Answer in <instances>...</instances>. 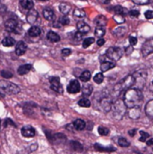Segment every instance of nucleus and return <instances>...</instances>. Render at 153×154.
<instances>
[{
  "label": "nucleus",
  "mask_w": 153,
  "mask_h": 154,
  "mask_svg": "<svg viewBox=\"0 0 153 154\" xmlns=\"http://www.w3.org/2000/svg\"><path fill=\"white\" fill-rule=\"evenodd\" d=\"M143 100V95L141 90L137 88H129L125 91L123 96V103L127 108H132L136 106H140Z\"/></svg>",
  "instance_id": "1"
},
{
  "label": "nucleus",
  "mask_w": 153,
  "mask_h": 154,
  "mask_svg": "<svg viewBox=\"0 0 153 154\" xmlns=\"http://www.w3.org/2000/svg\"><path fill=\"white\" fill-rule=\"evenodd\" d=\"M113 104L112 97L107 93H97L96 96L94 97V105L96 109H98L101 112L107 113L111 110Z\"/></svg>",
  "instance_id": "2"
},
{
  "label": "nucleus",
  "mask_w": 153,
  "mask_h": 154,
  "mask_svg": "<svg viewBox=\"0 0 153 154\" xmlns=\"http://www.w3.org/2000/svg\"><path fill=\"white\" fill-rule=\"evenodd\" d=\"M20 92V87L9 81L0 80V99L7 95H16Z\"/></svg>",
  "instance_id": "3"
},
{
  "label": "nucleus",
  "mask_w": 153,
  "mask_h": 154,
  "mask_svg": "<svg viewBox=\"0 0 153 154\" xmlns=\"http://www.w3.org/2000/svg\"><path fill=\"white\" fill-rule=\"evenodd\" d=\"M134 85V78L132 75H128L121 81H119L113 87V95L118 96L122 91H126L127 89L131 88Z\"/></svg>",
  "instance_id": "4"
},
{
  "label": "nucleus",
  "mask_w": 153,
  "mask_h": 154,
  "mask_svg": "<svg viewBox=\"0 0 153 154\" xmlns=\"http://www.w3.org/2000/svg\"><path fill=\"white\" fill-rule=\"evenodd\" d=\"M110 111H112V115L113 118L120 120L125 114L127 111V107L122 99H116L114 102H113Z\"/></svg>",
  "instance_id": "5"
},
{
  "label": "nucleus",
  "mask_w": 153,
  "mask_h": 154,
  "mask_svg": "<svg viewBox=\"0 0 153 154\" xmlns=\"http://www.w3.org/2000/svg\"><path fill=\"white\" fill-rule=\"evenodd\" d=\"M131 75L134 78V85H133L134 88L141 90L146 84V80H147V77H148L147 71L145 70H140L135 71Z\"/></svg>",
  "instance_id": "6"
},
{
  "label": "nucleus",
  "mask_w": 153,
  "mask_h": 154,
  "mask_svg": "<svg viewBox=\"0 0 153 154\" xmlns=\"http://www.w3.org/2000/svg\"><path fill=\"white\" fill-rule=\"evenodd\" d=\"M123 55V50L120 47H110L105 53L106 58L111 61H119Z\"/></svg>",
  "instance_id": "7"
},
{
  "label": "nucleus",
  "mask_w": 153,
  "mask_h": 154,
  "mask_svg": "<svg viewBox=\"0 0 153 154\" xmlns=\"http://www.w3.org/2000/svg\"><path fill=\"white\" fill-rule=\"evenodd\" d=\"M50 83H51V88L52 90L60 94L63 93V87H62V85L60 84V79L59 77L50 78Z\"/></svg>",
  "instance_id": "8"
},
{
  "label": "nucleus",
  "mask_w": 153,
  "mask_h": 154,
  "mask_svg": "<svg viewBox=\"0 0 153 154\" xmlns=\"http://www.w3.org/2000/svg\"><path fill=\"white\" fill-rule=\"evenodd\" d=\"M141 53L143 57H147L153 53V38L146 41L141 47Z\"/></svg>",
  "instance_id": "9"
},
{
  "label": "nucleus",
  "mask_w": 153,
  "mask_h": 154,
  "mask_svg": "<svg viewBox=\"0 0 153 154\" xmlns=\"http://www.w3.org/2000/svg\"><path fill=\"white\" fill-rule=\"evenodd\" d=\"M81 89V87H80V84L79 82L77 80V79H73L69 82V84L68 85L67 87V91L69 93V94H76V93H78Z\"/></svg>",
  "instance_id": "10"
},
{
  "label": "nucleus",
  "mask_w": 153,
  "mask_h": 154,
  "mask_svg": "<svg viewBox=\"0 0 153 154\" xmlns=\"http://www.w3.org/2000/svg\"><path fill=\"white\" fill-rule=\"evenodd\" d=\"M21 132H22V135L24 137H26V138H32L34 136H35V129L31 126V125H25L22 128L21 130Z\"/></svg>",
  "instance_id": "11"
},
{
  "label": "nucleus",
  "mask_w": 153,
  "mask_h": 154,
  "mask_svg": "<svg viewBox=\"0 0 153 154\" xmlns=\"http://www.w3.org/2000/svg\"><path fill=\"white\" fill-rule=\"evenodd\" d=\"M5 27L8 32H16L17 28V21L13 18L7 19L5 22Z\"/></svg>",
  "instance_id": "12"
},
{
  "label": "nucleus",
  "mask_w": 153,
  "mask_h": 154,
  "mask_svg": "<svg viewBox=\"0 0 153 154\" xmlns=\"http://www.w3.org/2000/svg\"><path fill=\"white\" fill-rule=\"evenodd\" d=\"M38 16H39L38 12H37L36 10L31 9V10H29V12L27 13L26 20H27V22H28L30 25H34V24L37 21Z\"/></svg>",
  "instance_id": "13"
},
{
  "label": "nucleus",
  "mask_w": 153,
  "mask_h": 154,
  "mask_svg": "<svg viewBox=\"0 0 153 154\" xmlns=\"http://www.w3.org/2000/svg\"><path fill=\"white\" fill-rule=\"evenodd\" d=\"M26 50H27V44L25 42L21 41V42H19V43H16V53L18 56H21V55L25 54V52H26Z\"/></svg>",
  "instance_id": "14"
},
{
  "label": "nucleus",
  "mask_w": 153,
  "mask_h": 154,
  "mask_svg": "<svg viewBox=\"0 0 153 154\" xmlns=\"http://www.w3.org/2000/svg\"><path fill=\"white\" fill-rule=\"evenodd\" d=\"M43 16H44V18L46 20L51 21V22L54 21V19H55V14H54V11L51 8H50V7L44 8L43 11Z\"/></svg>",
  "instance_id": "15"
},
{
  "label": "nucleus",
  "mask_w": 153,
  "mask_h": 154,
  "mask_svg": "<svg viewBox=\"0 0 153 154\" xmlns=\"http://www.w3.org/2000/svg\"><path fill=\"white\" fill-rule=\"evenodd\" d=\"M128 115L131 119H138L140 118V106H136V107H132V108H130L129 112H128Z\"/></svg>",
  "instance_id": "16"
},
{
  "label": "nucleus",
  "mask_w": 153,
  "mask_h": 154,
  "mask_svg": "<svg viewBox=\"0 0 153 154\" xmlns=\"http://www.w3.org/2000/svg\"><path fill=\"white\" fill-rule=\"evenodd\" d=\"M115 67V63L113 61H102L101 65H100V70L102 72H105L108 71L111 69H113Z\"/></svg>",
  "instance_id": "17"
},
{
  "label": "nucleus",
  "mask_w": 153,
  "mask_h": 154,
  "mask_svg": "<svg viewBox=\"0 0 153 154\" xmlns=\"http://www.w3.org/2000/svg\"><path fill=\"white\" fill-rule=\"evenodd\" d=\"M95 150H98V151H105V152H112V151H115L116 149L113 148V146H103L101 144L96 143L94 145Z\"/></svg>",
  "instance_id": "18"
},
{
  "label": "nucleus",
  "mask_w": 153,
  "mask_h": 154,
  "mask_svg": "<svg viewBox=\"0 0 153 154\" xmlns=\"http://www.w3.org/2000/svg\"><path fill=\"white\" fill-rule=\"evenodd\" d=\"M77 28H78V31L81 34H87L90 31V27L89 25H87L86 23L82 22V21H79L78 24H77Z\"/></svg>",
  "instance_id": "19"
},
{
  "label": "nucleus",
  "mask_w": 153,
  "mask_h": 154,
  "mask_svg": "<svg viewBox=\"0 0 153 154\" xmlns=\"http://www.w3.org/2000/svg\"><path fill=\"white\" fill-rule=\"evenodd\" d=\"M145 113L149 118H153V99L149 101L145 105Z\"/></svg>",
  "instance_id": "20"
},
{
  "label": "nucleus",
  "mask_w": 153,
  "mask_h": 154,
  "mask_svg": "<svg viewBox=\"0 0 153 154\" xmlns=\"http://www.w3.org/2000/svg\"><path fill=\"white\" fill-rule=\"evenodd\" d=\"M47 39L51 43H58V42L60 41V35L58 34H56L55 32H53V31H50L47 34Z\"/></svg>",
  "instance_id": "21"
},
{
  "label": "nucleus",
  "mask_w": 153,
  "mask_h": 154,
  "mask_svg": "<svg viewBox=\"0 0 153 154\" xmlns=\"http://www.w3.org/2000/svg\"><path fill=\"white\" fill-rule=\"evenodd\" d=\"M32 70V65L31 64H24L20 66L17 70V73L19 75H25L27 74L30 70Z\"/></svg>",
  "instance_id": "22"
},
{
  "label": "nucleus",
  "mask_w": 153,
  "mask_h": 154,
  "mask_svg": "<svg viewBox=\"0 0 153 154\" xmlns=\"http://www.w3.org/2000/svg\"><path fill=\"white\" fill-rule=\"evenodd\" d=\"M95 24L96 25V26H100V27H104L107 24V19L105 16H98L96 19H95Z\"/></svg>",
  "instance_id": "23"
},
{
  "label": "nucleus",
  "mask_w": 153,
  "mask_h": 154,
  "mask_svg": "<svg viewBox=\"0 0 153 154\" xmlns=\"http://www.w3.org/2000/svg\"><path fill=\"white\" fill-rule=\"evenodd\" d=\"M81 90H82L83 96H89L92 94V92H93V86H92L91 84L86 83V84L83 86V87H82Z\"/></svg>",
  "instance_id": "24"
},
{
  "label": "nucleus",
  "mask_w": 153,
  "mask_h": 154,
  "mask_svg": "<svg viewBox=\"0 0 153 154\" xmlns=\"http://www.w3.org/2000/svg\"><path fill=\"white\" fill-rule=\"evenodd\" d=\"M72 125H73V127H74L76 130H78V131H81V130H84V129L86 128V123H85L83 120H81V119H77V120H75Z\"/></svg>",
  "instance_id": "25"
},
{
  "label": "nucleus",
  "mask_w": 153,
  "mask_h": 154,
  "mask_svg": "<svg viewBox=\"0 0 153 154\" xmlns=\"http://www.w3.org/2000/svg\"><path fill=\"white\" fill-rule=\"evenodd\" d=\"M20 5L24 9L26 10H31L34 7L33 0H20Z\"/></svg>",
  "instance_id": "26"
},
{
  "label": "nucleus",
  "mask_w": 153,
  "mask_h": 154,
  "mask_svg": "<svg viewBox=\"0 0 153 154\" xmlns=\"http://www.w3.org/2000/svg\"><path fill=\"white\" fill-rule=\"evenodd\" d=\"M127 27L126 26H119V27H116L114 30H113V34L115 35V36H122L124 35L126 33H127Z\"/></svg>",
  "instance_id": "27"
},
{
  "label": "nucleus",
  "mask_w": 153,
  "mask_h": 154,
  "mask_svg": "<svg viewBox=\"0 0 153 154\" xmlns=\"http://www.w3.org/2000/svg\"><path fill=\"white\" fill-rule=\"evenodd\" d=\"M70 10H71V6L69 4H67V3H61V4H60V11L63 15H65V16L69 15V13L70 12Z\"/></svg>",
  "instance_id": "28"
},
{
  "label": "nucleus",
  "mask_w": 153,
  "mask_h": 154,
  "mask_svg": "<svg viewBox=\"0 0 153 154\" xmlns=\"http://www.w3.org/2000/svg\"><path fill=\"white\" fill-rule=\"evenodd\" d=\"M69 145H70L71 149L76 150V151H82L83 149H84L83 145L79 141H71L69 142Z\"/></svg>",
  "instance_id": "29"
},
{
  "label": "nucleus",
  "mask_w": 153,
  "mask_h": 154,
  "mask_svg": "<svg viewBox=\"0 0 153 154\" xmlns=\"http://www.w3.org/2000/svg\"><path fill=\"white\" fill-rule=\"evenodd\" d=\"M16 44V41L12 37H6L2 41V45L5 47H12Z\"/></svg>",
  "instance_id": "30"
},
{
  "label": "nucleus",
  "mask_w": 153,
  "mask_h": 154,
  "mask_svg": "<svg viewBox=\"0 0 153 154\" xmlns=\"http://www.w3.org/2000/svg\"><path fill=\"white\" fill-rule=\"evenodd\" d=\"M28 34L31 37H36L41 34V29L38 26H33L29 29Z\"/></svg>",
  "instance_id": "31"
},
{
  "label": "nucleus",
  "mask_w": 153,
  "mask_h": 154,
  "mask_svg": "<svg viewBox=\"0 0 153 154\" xmlns=\"http://www.w3.org/2000/svg\"><path fill=\"white\" fill-rule=\"evenodd\" d=\"M113 10L114 11V13H115L116 15H122V16H124L125 14H127V13H128L127 9H126V8H124V7H121V6H116V7H114L113 8Z\"/></svg>",
  "instance_id": "32"
},
{
  "label": "nucleus",
  "mask_w": 153,
  "mask_h": 154,
  "mask_svg": "<svg viewBox=\"0 0 153 154\" xmlns=\"http://www.w3.org/2000/svg\"><path fill=\"white\" fill-rule=\"evenodd\" d=\"M80 80L83 82H87L91 78V73L88 70H84L80 75Z\"/></svg>",
  "instance_id": "33"
},
{
  "label": "nucleus",
  "mask_w": 153,
  "mask_h": 154,
  "mask_svg": "<svg viewBox=\"0 0 153 154\" xmlns=\"http://www.w3.org/2000/svg\"><path fill=\"white\" fill-rule=\"evenodd\" d=\"M78 105L81 107H89L91 105V102L88 98L87 97H83L78 101Z\"/></svg>",
  "instance_id": "34"
},
{
  "label": "nucleus",
  "mask_w": 153,
  "mask_h": 154,
  "mask_svg": "<svg viewBox=\"0 0 153 154\" xmlns=\"http://www.w3.org/2000/svg\"><path fill=\"white\" fill-rule=\"evenodd\" d=\"M95 34H96V36H97L99 38H102L105 34V29H104V27L96 26V28L95 30Z\"/></svg>",
  "instance_id": "35"
},
{
  "label": "nucleus",
  "mask_w": 153,
  "mask_h": 154,
  "mask_svg": "<svg viewBox=\"0 0 153 154\" xmlns=\"http://www.w3.org/2000/svg\"><path fill=\"white\" fill-rule=\"evenodd\" d=\"M117 143L118 145H120L121 147H129L130 146V142L123 137H119L117 140Z\"/></svg>",
  "instance_id": "36"
},
{
  "label": "nucleus",
  "mask_w": 153,
  "mask_h": 154,
  "mask_svg": "<svg viewBox=\"0 0 153 154\" xmlns=\"http://www.w3.org/2000/svg\"><path fill=\"white\" fill-rule=\"evenodd\" d=\"M74 16L78 18H83L86 16V13L83 9L80 8H75L74 10Z\"/></svg>",
  "instance_id": "37"
},
{
  "label": "nucleus",
  "mask_w": 153,
  "mask_h": 154,
  "mask_svg": "<svg viewBox=\"0 0 153 154\" xmlns=\"http://www.w3.org/2000/svg\"><path fill=\"white\" fill-rule=\"evenodd\" d=\"M95 43V39L92 38V37H89V38H87L83 41L82 43V45H83V48H87L89 47L91 44H93Z\"/></svg>",
  "instance_id": "38"
},
{
  "label": "nucleus",
  "mask_w": 153,
  "mask_h": 154,
  "mask_svg": "<svg viewBox=\"0 0 153 154\" xmlns=\"http://www.w3.org/2000/svg\"><path fill=\"white\" fill-rule=\"evenodd\" d=\"M97 131H98V133L100 135H102V136L108 135L109 132H110V130L108 128H106V127H104V126H99L98 129H97Z\"/></svg>",
  "instance_id": "39"
},
{
  "label": "nucleus",
  "mask_w": 153,
  "mask_h": 154,
  "mask_svg": "<svg viewBox=\"0 0 153 154\" xmlns=\"http://www.w3.org/2000/svg\"><path fill=\"white\" fill-rule=\"evenodd\" d=\"M103 80H104V75H103L102 72L96 74V76L94 77V81H95L96 84H101V83L103 82Z\"/></svg>",
  "instance_id": "40"
},
{
  "label": "nucleus",
  "mask_w": 153,
  "mask_h": 154,
  "mask_svg": "<svg viewBox=\"0 0 153 154\" xmlns=\"http://www.w3.org/2000/svg\"><path fill=\"white\" fill-rule=\"evenodd\" d=\"M140 137L139 141H142V142L146 141V140H148L149 138V134L148 132H144V131H140Z\"/></svg>",
  "instance_id": "41"
},
{
  "label": "nucleus",
  "mask_w": 153,
  "mask_h": 154,
  "mask_svg": "<svg viewBox=\"0 0 153 154\" xmlns=\"http://www.w3.org/2000/svg\"><path fill=\"white\" fill-rule=\"evenodd\" d=\"M113 20H114L116 23H118V24H123L124 21H125L123 16H122V15H116V14L113 16Z\"/></svg>",
  "instance_id": "42"
},
{
  "label": "nucleus",
  "mask_w": 153,
  "mask_h": 154,
  "mask_svg": "<svg viewBox=\"0 0 153 154\" xmlns=\"http://www.w3.org/2000/svg\"><path fill=\"white\" fill-rule=\"evenodd\" d=\"M1 76L5 78H11L13 77V73L8 71V70H2L1 71Z\"/></svg>",
  "instance_id": "43"
},
{
  "label": "nucleus",
  "mask_w": 153,
  "mask_h": 154,
  "mask_svg": "<svg viewBox=\"0 0 153 154\" xmlns=\"http://www.w3.org/2000/svg\"><path fill=\"white\" fill-rule=\"evenodd\" d=\"M60 24L61 25H68L69 24V18L68 16H63L60 20Z\"/></svg>",
  "instance_id": "44"
},
{
  "label": "nucleus",
  "mask_w": 153,
  "mask_h": 154,
  "mask_svg": "<svg viewBox=\"0 0 153 154\" xmlns=\"http://www.w3.org/2000/svg\"><path fill=\"white\" fill-rule=\"evenodd\" d=\"M150 0H132V2L136 5H147Z\"/></svg>",
  "instance_id": "45"
},
{
  "label": "nucleus",
  "mask_w": 153,
  "mask_h": 154,
  "mask_svg": "<svg viewBox=\"0 0 153 154\" xmlns=\"http://www.w3.org/2000/svg\"><path fill=\"white\" fill-rule=\"evenodd\" d=\"M137 38L135 36H130L129 37V43L131 44V46H135L137 44Z\"/></svg>",
  "instance_id": "46"
},
{
  "label": "nucleus",
  "mask_w": 153,
  "mask_h": 154,
  "mask_svg": "<svg viewBox=\"0 0 153 154\" xmlns=\"http://www.w3.org/2000/svg\"><path fill=\"white\" fill-rule=\"evenodd\" d=\"M61 54L64 56V57H67V56H69L71 54V50L69 49V48H65L61 51Z\"/></svg>",
  "instance_id": "47"
},
{
  "label": "nucleus",
  "mask_w": 153,
  "mask_h": 154,
  "mask_svg": "<svg viewBox=\"0 0 153 154\" xmlns=\"http://www.w3.org/2000/svg\"><path fill=\"white\" fill-rule=\"evenodd\" d=\"M9 124H11L13 127H16V123L10 119V118H7V119H6V121H5V127H7V125H9Z\"/></svg>",
  "instance_id": "48"
},
{
  "label": "nucleus",
  "mask_w": 153,
  "mask_h": 154,
  "mask_svg": "<svg viewBox=\"0 0 153 154\" xmlns=\"http://www.w3.org/2000/svg\"><path fill=\"white\" fill-rule=\"evenodd\" d=\"M145 17L147 19H153V11L152 10H149L145 12Z\"/></svg>",
  "instance_id": "49"
},
{
  "label": "nucleus",
  "mask_w": 153,
  "mask_h": 154,
  "mask_svg": "<svg viewBox=\"0 0 153 154\" xmlns=\"http://www.w3.org/2000/svg\"><path fill=\"white\" fill-rule=\"evenodd\" d=\"M129 15L131 17H138L140 16V12L138 10H131V11L129 12Z\"/></svg>",
  "instance_id": "50"
},
{
  "label": "nucleus",
  "mask_w": 153,
  "mask_h": 154,
  "mask_svg": "<svg viewBox=\"0 0 153 154\" xmlns=\"http://www.w3.org/2000/svg\"><path fill=\"white\" fill-rule=\"evenodd\" d=\"M75 40L76 41H80L81 39H82V37H83V34H81V33H79V32H78L77 34H75Z\"/></svg>",
  "instance_id": "51"
},
{
  "label": "nucleus",
  "mask_w": 153,
  "mask_h": 154,
  "mask_svg": "<svg viewBox=\"0 0 153 154\" xmlns=\"http://www.w3.org/2000/svg\"><path fill=\"white\" fill-rule=\"evenodd\" d=\"M104 43H105V41H104L103 38H100V39L97 41V43H97V45H98V46H103V45L104 44Z\"/></svg>",
  "instance_id": "52"
},
{
  "label": "nucleus",
  "mask_w": 153,
  "mask_h": 154,
  "mask_svg": "<svg viewBox=\"0 0 153 154\" xmlns=\"http://www.w3.org/2000/svg\"><path fill=\"white\" fill-rule=\"evenodd\" d=\"M146 144L148 146H153V138H150L148 141H146Z\"/></svg>",
  "instance_id": "53"
},
{
  "label": "nucleus",
  "mask_w": 153,
  "mask_h": 154,
  "mask_svg": "<svg viewBox=\"0 0 153 154\" xmlns=\"http://www.w3.org/2000/svg\"><path fill=\"white\" fill-rule=\"evenodd\" d=\"M135 133H136V129H132V130H130V131H129V135L131 136V137L134 136Z\"/></svg>",
  "instance_id": "54"
},
{
  "label": "nucleus",
  "mask_w": 153,
  "mask_h": 154,
  "mask_svg": "<svg viewBox=\"0 0 153 154\" xmlns=\"http://www.w3.org/2000/svg\"><path fill=\"white\" fill-rule=\"evenodd\" d=\"M149 91H151L152 93H153V80L149 83Z\"/></svg>",
  "instance_id": "55"
},
{
  "label": "nucleus",
  "mask_w": 153,
  "mask_h": 154,
  "mask_svg": "<svg viewBox=\"0 0 153 154\" xmlns=\"http://www.w3.org/2000/svg\"><path fill=\"white\" fill-rule=\"evenodd\" d=\"M39 1H48V0H39Z\"/></svg>",
  "instance_id": "56"
},
{
  "label": "nucleus",
  "mask_w": 153,
  "mask_h": 154,
  "mask_svg": "<svg viewBox=\"0 0 153 154\" xmlns=\"http://www.w3.org/2000/svg\"><path fill=\"white\" fill-rule=\"evenodd\" d=\"M0 125H1V121H0Z\"/></svg>",
  "instance_id": "57"
}]
</instances>
